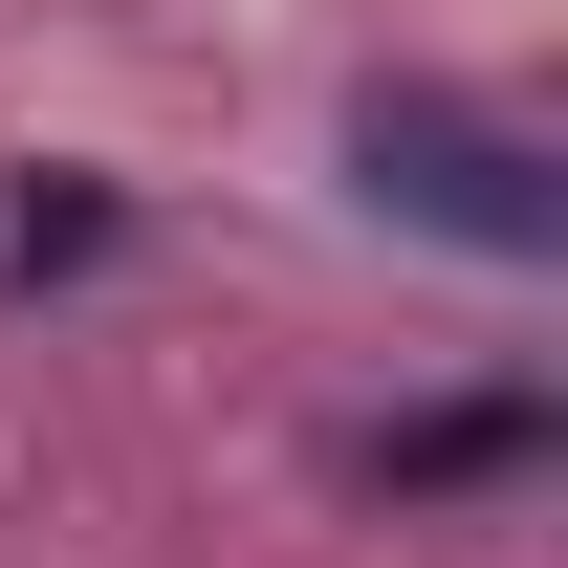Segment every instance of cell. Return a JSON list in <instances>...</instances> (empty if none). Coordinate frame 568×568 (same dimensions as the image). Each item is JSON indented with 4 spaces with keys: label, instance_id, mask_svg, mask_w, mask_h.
<instances>
[{
    "label": "cell",
    "instance_id": "cell-1",
    "mask_svg": "<svg viewBox=\"0 0 568 568\" xmlns=\"http://www.w3.org/2000/svg\"><path fill=\"white\" fill-rule=\"evenodd\" d=\"M351 175H372V219H416V241H459V263H547L568 241L547 132L481 110V88H351Z\"/></svg>",
    "mask_w": 568,
    "mask_h": 568
},
{
    "label": "cell",
    "instance_id": "cell-2",
    "mask_svg": "<svg viewBox=\"0 0 568 568\" xmlns=\"http://www.w3.org/2000/svg\"><path fill=\"white\" fill-rule=\"evenodd\" d=\"M525 459H547V416H525V394H459V416H394V437H372V481H394V503H437V481H525Z\"/></svg>",
    "mask_w": 568,
    "mask_h": 568
},
{
    "label": "cell",
    "instance_id": "cell-3",
    "mask_svg": "<svg viewBox=\"0 0 568 568\" xmlns=\"http://www.w3.org/2000/svg\"><path fill=\"white\" fill-rule=\"evenodd\" d=\"M88 263H110V197H88V175H67V197H22V219H0V284H88Z\"/></svg>",
    "mask_w": 568,
    "mask_h": 568
}]
</instances>
